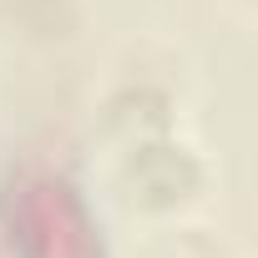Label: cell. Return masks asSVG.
Segmentation results:
<instances>
[{"mask_svg":"<svg viewBox=\"0 0 258 258\" xmlns=\"http://www.w3.org/2000/svg\"><path fill=\"white\" fill-rule=\"evenodd\" d=\"M203 162L172 137H142L121 157V192L142 213H177L203 192Z\"/></svg>","mask_w":258,"mask_h":258,"instance_id":"6da1fadb","label":"cell"},{"mask_svg":"<svg viewBox=\"0 0 258 258\" xmlns=\"http://www.w3.org/2000/svg\"><path fill=\"white\" fill-rule=\"evenodd\" d=\"M81 26L76 0H0V36L26 46H61Z\"/></svg>","mask_w":258,"mask_h":258,"instance_id":"7a4b0ae2","label":"cell"},{"mask_svg":"<svg viewBox=\"0 0 258 258\" xmlns=\"http://www.w3.org/2000/svg\"><path fill=\"white\" fill-rule=\"evenodd\" d=\"M106 132L121 137L126 147L142 142V137H162L167 132V96L157 86H121L106 106H101Z\"/></svg>","mask_w":258,"mask_h":258,"instance_id":"3957f363","label":"cell"}]
</instances>
